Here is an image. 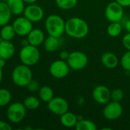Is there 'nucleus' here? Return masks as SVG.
<instances>
[{"mask_svg": "<svg viewBox=\"0 0 130 130\" xmlns=\"http://www.w3.org/2000/svg\"><path fill=\"white\" fill-rule=\"evenodd\" d=\"M24 107H26L27 110H34L37 109L40 107V99L38 98H37L36 96H28L27 97L23 102Z\"/></svg>", "mask_w": 130, "mask_h": 130, "instance_id": "obj_24", "label": "nucleus"}, {"mask_svg": "<svg viewBox=\"0 0 130 130\" xmlns=\"http://www.w3.org/2000/svg\"><path fill=\"white\" fill-rule=\"evenodd\" d=\"M24 1L27 4H33V3H35L37 0H24Z\"/></svg>", "mask_w": 130, "mask_h": 130, "instance_id": "obj_38", "label": "nucleus"}, {"mask_svg": "<svg viewBox=\"0 0 130 130\" xmlns=\"http://www.w3.org/2000/svg\"><path fill=\"white\" fill-rule=\"evenodd\" d=\"M65 33L75 39H82L89 33V26L82 18L74 17L66 21Z\"/></svg>", "mask_w": 130, "mask_h": 130, "instance_id": "obj_1", "label": "nucleus"}, {"mask_svg": "<svg viewBox=\"0 0 130 130\" xmlns=\"http://www.w3.org/2000/svg\"><path fill=\"white\" fill-rule=\"evenodd\" d=\"M23 14L24 16L27 18L29 21H30L32 23H37L40 21L44 16V11L42 7L35 3L28 4V5L25 7Z\"/></svg>", "mask_w": 130, "mask_h": 130, "instance_id": "obj_12", "label": "nucleus"}, {"mask_svg": "<svg viewBox=\"0 0 130 130\" xmlns=\"http://www.w3.org/2000/svg\"><path fill=\"white\" fill-rule=\"evenodd\" d=\"M56 5L62 10H70L75 7L78 0H55Z\"/></svg>", "mask_w": 130, "mask_h": 130, "instance_id": "obj_27", "label": "nucleus"}, {"mask_svg": "<svg viewBox=\"0 0 130 130\" xmlns=\"http://www.w3.org/2000/svg\"><path fill=\"white\" fill-rule=\"evenodd\" d=\"M103 66L107 69H115L119 64V59L116 54L111 52H106L101 56Z\"/></svg>", "mask_w": 130, "mask_h": 130, "instance_id": "obj_16", "label": "nucleus"}, {"mask_svg": "<svg viewBox=\"0 0 130 130\" xmlns=\"http://www.w3.org/2000/svg\"><path fill=\"white\" fill-rule=\"evenodd\" d=\"M5 64H6V60L0 57V68L3 69L5 66Z\"/></svg>", "mask_w": 130, "mask_h": 130, "instance_id": "obj_35", "label": "nucleus"}, {"mask_svg": "<svg viewBox=\"0 0 130 130\" xmlns=\"http://www.w3.org/2000/svg\"><path fill=\"white\" fill-rule=\"evenodd\" d=\"M12 96L9 90L6 88H0V107H5L11 103Z\"/></svg>", "mask_w": 130, "mask_h": 130, "instance_id": "obj_26", "label": "nucleus"}, {"mask_svg": "<svg viewBox=\"0 0 130 130\" xmlns=\"http://www.w3.org/2000/svg\"><path fill=\"white\" fill-rule=\"evenodd\" d=\"M11 12L6 2H0V27L9 23L11 18Z\"/></svg>", "mask_w": 130, "mask_h": 130, "instance_id": "obj_19", "label": "nucleus"}, {"mask_svg": "<svg viewBox=\"0 0 130 130\" xmlns=\"http://www.w3.org/2000/svg\"><path fill=\"white\" fill-rule=\"evenodd\" d=\"M14 31L20 37L27 36L33 29V23L24 16L18 17L12 24Z\"/></svg>", "mask_w": 130, "mask_h": 130, "instance_id": "obj_11", "label": "nucleus"}, {"mask_svg": "<svg viewBox=\"0 0 130 130\" xmlns=\"http://www.w3.org/2000/svg\"><path fill=\"white\" fill-rule=\"evenodd\" d=\"M78 120V117L75 113L69 111H67L60 116V123L63 126L66 128L75 127Z\"/></svg>", "mask_w": 130, "mask_h": 130, "instance_id": "obj_17", "label": "nucleus"}, {"mask_svg": "<svg viewBox=\"0 0 130 130\" xmlns=\"http://www.w3.org/2000/svg\"><path fill=\"white\" fill-rule=\"evenodd\" d=\"M122 43L123 46L127 50H130V33H127L126 35H124L122 40Z\"/></svg>", "mask_w": 130, "mask_h": 130, "instance_id": "obj_31", "label": "nucleus"}, {"mask_svg": "<svg viewBox=\"0 0 130 130\" xmlns=\"http://www.w3.org/2000/svg\"><path fill=\"white\" fill-rule=\"evenodd\" d=\"M28 44H30V43H29L27 39H23V40H21V45L22 46H27V45H28Z\"/></svg>", "mask_w": 130, "mask_h": 130, "instance_id": "obj_37", "label": "nucleus"}, {"mask_svg": "<svg viewBox=\"0 0 130 130\" xmlns=\"http://www.w3.org/2000/svg\"><path fill=\"white\" fill-rule=\"evenodd\" d=\"M94 100L100 104H106L111 100V91L105 85H98L92 91Z\"/></svg>", "mask_w": 130, "mask_h": 130, "instance_id": "obj_13", "label": "nucleus"}, {"mask_svg": "<svg viewBox=\"0 0 130 130\" xmlns=\"http://www.w3.org/2000/svg\"><path fill=\"white\" fill-rule=\"evenodd\" d=\"M125 28L128 33H130V19L128 20L125 24Z\"/></svg>", "mask_w": 130, "mask_h": 130, "instance_id": "obj_36", "label": "nucleus"}, {"mask_svg": "<svg viewBox=\"0 0 130 130\" xmlns=\"http://www.w3.org/2000/svg\"><path fill=\"white\" fill-rule=\"evenodd\" d=\"M26 110L27 109L23 103L14 102L9 104L6 110V117L11 123H19L24 119Z\"/></svg>", "mask_w": 130, "mask_h": 130, "instance_id": "obj_5", "label": "nucleus"}, {"mask_svg": "<svg viewBox=\"0 0 130 130\" xmlns=\"http://www.w3.org/2000/svg\"><path fill=\"white\" fill-rule=\"evenodd\" d=\"M117 2H118L120 5L124 7H129L130 0H115Z\"/></svg>", "mask_w": 130, "mask_h": 130, "instance_id": "obj_34", "label": "nucleus"}, {"mask_svg": "<svg viewBox=\"0 0 130 130\" xmlns=\"http://www.w3.org/2000/svg\"><path fill=\"white\" fill-rule=\"evenodd\" d=\"M6 3L13 15L18 16L24 13L25 8L24 0H7Z\"/></svg>", "mask_w": 130, "mask_h": 130, "instance_id": "obj_18", "label": "nucleus"}, {"mask_svg": "<svg viewBox=\"0 0 130 130\" xmlns=\"http://www.w3.org/2000/svg\"><path fill=\"white\" fill-rule=\"evenodd\" d=\"M70 69L79 71L85 69L88 62V58L85 53L82 51H73L69 53V56L66 60Z\"/></svg>", "mask_w": 130, "mask_h": 130, "instance_id": "obj_6", "label": "nucleus"}, {"mask_svg": "<svg viewBox=\"0 0 130 130\" xmlns=\"http://www.w3.org/2000/svg\"><path fill=\"white\" fill-rule=\"evenodd\" d=\"M48 110L53 114L61 116L69 111V105L68 101L61 97H54L47 103Z\"/></svg>", "mask_w": 130, "mask_h": 130, "instance_id": "obj_9", "label": "nucleus"}, {"mask_svg": "<svg viewBox=\"0 0 130 130\" xmlns=\"http://www.w3.org/2000/svg\"><path fill=\"white\" fill-rule=\"evenodd\" d=\"M70 67L67 62L62 59H58L53 62L50 66V75L57 79H62L66 78L70 71Z\"/></svg>", "mask_w": 130, "mask_h": 130, "instance_id": "obj_8", "label": "nucleus"}, {"mask_svg": "<svg viewBox=\"0 0 130 130\" xmlns=\"http://www.w3.org/2000/svg\"><path fill=\"white\" fill-rule=\"evenodd\" d=\"M122 30L123 27L120 22H110L107 29L108 35L111 37H117L120 36L122 33Z\"/></svg>", "mask_w": 130, "mask_h": 130, "instance_id": "obj_25", "label": "nucleus"}, {"mask_svg": "<svg viewBox=\"0 0 130 130\" xmlns=\"http://www.w3.org/2000/svg\"><path fill=\"white\" fill-rule=\"evenodd\" d=\"M11 79L14 84L18 87H27L33 79V73L30 66L20 64L14 68L11 72Z\"/></svg>", "mask_w": 130, "mask_h": 130, "instance_id": "obj_2", "label": "nucleus"}, {"mask_svg": "<svg viewBox=\"0 0 130 130\" xmlns=\"http://www.w3.org/2000/svg\"><path fill=\"white\" fill-rule=\"evenodd\" d=\"M123 114V107L120 102L109 101L105 104L103 110V115L107 120H116L119 119Z\"/></svg>", "mask_w": 130, "mask_h": 130, "instance_id": "obj_10", "label": "nucleus"}, {"mask_svg": "<svg viewBox=\"0 0 130 130\" xmlns=\"http://www.w3.org/2000/svg\"><path fill=\"white\" fill-rule=\"evenodd\" d=\"M39 98L40 101L45 103H48L51 99L54 98V92L51 87L44 85L43 87H40L39 91Z\"/></svg>", "mask_w": 130, "mask_h": 130, "instance_id": "obj_22", "label": "nucleus"}, {"mask_svg": "<svg viewBox=\"0 0 130 130\" xmlns=\"http://www.w3.org/2000/svg\"><path fill=\"white\" fill-rule=\"evenodd\" d=\"M19 58L22 64L28 66L36 65L40 58V53L37 46L28 44L22 46L19 53Z\"/></svg>", "mask_w": 130, "mask_h": 130, "instance_id": "obj_4", "label": "nucleus"}, {"mask_svg": "<svg viewBox=\"0 0 130 130\" xmlns=\"http://www.w3.org/2000/svg\"><path fill=\"white\" fill-rule=\"evenodd\" d=\"M124 98V92L120 88H116L111 91V100L117 102H120Z\"/></svg>", "mask_w": 130, "mask_h": 130, "instance_id": "obj_29", "label": "nucleus"}, {"mask_svg": "<svg viewBox=\"0 0 130 130\" xmlns=\"http://www.w3.org/2000/svg\"><path fill=\"white\" fill-rule=\"evenodd\" d=\"M123 15V7L116 1L109 3L105 8V17L110 22H120Z\"/></svg>", "mask_w": 130, "mask_h": 130, "instance_id": "obj_7", "label": "nucleus"}, {"mask_svg": "<svg viewBox=\"0 0 130 130\" xmlns=\"http://www.w3.org/2000/svg\"><path fill=\"white\" fill-rule=\"evenodd\" d=\"M15 53V47L11 41L2 40L0 41V57L8 60L13 57Z\"/></svg>", "mask_w": 130, "mask_h": 130, "instance_id": "obj_15", "label": "nucleus"}, {"mask_svg": "<svg viewBox=\"0 0 130 130\" xmlns=\"http://www.w3.org/2000/svg\"><path fill=\"white\" fill-rule=\"evenodd\" d=\"M27 90H28L29 91H30V92L37 91H39V89H40L39 82H38L37 80L32 79V80L28 83V85H27Z\"/></svg>", "mask_w": 130, "mask_h": 130, "instance_id": "obj_30", "label": "nucleus"}, {"mask_svg": "<svg viewBox=\"0 0 130 130\" xmlns=\"http://www.w3.org/2000/svg\"><path fill=\"white\" fill-rule=\"evenodd\" d=\"M2 78H3V72H2V69L0 68V84L2 81Z\"/></svg>", "mask_w": 130, "mask_h": 130, "instance_id": "obj_39", "label": "nucleus"}, {"mask_svg": "<svg viewBox=\"0 0 130 130\" xmlns=\"http://www.w3.org/2000/svg\"><path fill=\"white\" fill-rule=\"evenodd\" d=\"M76 130H97L98 127L95 123L89 120H78L75 126Z\"/></svg>", "mask_w": 130, "mask_h": 130, "instance_id": "obj_23", "label": "nucleus"}, {"mask_svg": "<svg viewBox=\"0 0 130 130\" xmlns=\"http://www.w3.org/2000/svg\"><path fill=\"white\" fill-rule=\"evenodd\" d=\"M66 21L58 14H50L45 21V28L50 36L60 38L65 33Z\"/></svg>", "mask_w": 130, "mask_h": 130, "instance_id": "obj_3", "label": "nucleus"}, {"mask_svg": "<svg viewBox=\"0 0 130 130\" xmlns=\"http://www.w3.org/2000/svg\"><path fill=\"white\" fill-rule=\"evenodd\" d=\"M120 64L126 72H130V50H128L121 57Z\"/></svg>", "mask_w": 130, "mask_h": 130, "instance_id": "obj_28", "label": "nucleus"}, {"mask_svg": "<svg viewBox=\"0 0 130 130\" xmlns=\"http://www.w3.org/2000/svg\"><path fill=\"white\" fill-rule=\"evenodd\" d=\"M27 39L30 45L38 47L44 42L45 35L42 30L39 28H33L30 32L27 35Z\"/></svg>", "mask_w": 130, "mask_h": 130, "instance_id": "obj_14", "label": "nucleus"}, {"mask_svg": "<svg viewBox=\"0 0 130 130\" xmlns=\"http://www.w3.org/2000/svg\"><path fill=\"white\" fill-rule=\"evenodd\" d=\"M11 126L5 121L0 120V130H11Z\"/></svg>", "mask_w": 130, "mask_h": 130, "instance_id": "obj_32", "label": "nucleus"}, {"mask_svg": "<svg viewBox=\"0 0 130 130\" xmlns=\"http://www.w3.org/2000/svg\"><path fill=\"white\" fill-rule=\"evenodd\" d=\"M45 50L48 53H53L58 50L60 45V41L59 37H56L53 36H48L45 38L43 42Z\"/></svg>", "mask_w": 130, "mask_h": 130, "instance_id": "obj_20", "label": "nucleus"}, {"mask_svg": "<svg viewBox=\"0 0 130 130\" xmlns=\"http://www.w3.org/2000/svg\"><path fill=\"white\" fill-rule=\"evenodd\" d=\"M16 33L14 31V29L12 26V24H5L2 27L0 30V37L3 40H8L11 41L14 37H15Z\"/></svg>", "mask_w": 130, "mask_h": 130, "instance_id": "obj_21", "label": "nucleus"}, {"mask_svg": "<svg viewBox=\"0 0 130 130\" xmlns=\"http://www.w3.org/2000/svg\"><path fill=\"white\" fill-rule=\"evenodd\" d=\"M69 56V53L66 50H63V51H61L60 53H59V57H60V59H62V60H65L66 61L68 57Z\"/></svg>", "mask_w": 130, "mask_h": 130, "instance_id": "obj_33", "label": "nucleus"}]
</instances>
